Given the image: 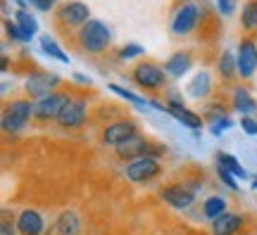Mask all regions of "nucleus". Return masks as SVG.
Listing matches in <instances>:
<instances>
[{"label":"nucleus","instance_id":"nucleus-26","mask_svg":"<svg viewBox=\"0 0 257 235\" xmlns=\"http://www.w3.org/2000/svg\"><path fill=\"white\" fill-rule=\"evenodd\" d=\"M240 24L245 31H252L257 29V0H248L243 5V12H240Z\"/></svg>","mask_w":257,"mask_h":235},{"label":"nucleus","instance_id":"nucleus-15","mask_svg":"<svg viewBox=\"0 0 257 235\" xmlns=\"http://www.w3.org/2000/svg\"><path fill=\"white\" fill-rule=\"evenodd\" d=\"M210 93H212V76L205 69L195 74L191 81H188V86H186V95L193 100H205Z\"/></svg>","mask_w":257,"mask_h":235},{"label":"nucleus","instance_id":"nucleus-12","mask_svg":"<svg viewBox=\"0 0 257 235\" xmlns=\"http://www.w3.org/2000/svg\"><path fill=\"white\" fill-rule=\"evenodd\" d=\"M83 121H86V102L83 100H69L57 117V126L64 128V131H74V128H81Z\"/></svg>","mask_w":257,"mask_h":235},{"label":"nucleus","instance_id":"nucleus-32","mask_svg":"<svg viewBox=\"0 0 257 235\" xmlns=\"http://www.w3.org/2000/svg\"><path fill=\"white\" fill-rule=\"evenodd\" d=\"M141 53H143V48L138 46V43H128V46H124L119 50V57L121 60H131V57H138Z\"/></svg>","mask_w":257,"mask_h":235},{"label":"nucleus","instance_id":"nucleus-27","mask_svg":"<svg viewBox=\"0 0 257 235\" xmlns=\"http://www.w3.org/2000/svg\"><path fill=\"white\" fill-rule=\"evenodd\" d=\"M107 88H110L114 95H119V98H124L126 102H131V105H138V107H146V105H150V100L141 98V95H136V93L126 91V88H121V86H117V83H110Z\"/></svg>","mask_w":257,"mask_h":235},{"label":"nucleus","instance_id":"nucleus-25","mask_svg":"<svg viewBox=\"0 0 257 235\" xmlns=\"http://www.w3.org/2000/svg\"><path fill=\"white\" fill-rule=\"evenodd\" d=\"M41 50L48 55V57H53V60H57V62L62 64H69V55L64 53L62 48L55 43V38L50 36H41Z\"/></svg>","mask_w":257,"mask_h":235},{"label":"nucleus","instance_id":"nucleus-3","mask_svg":"<svg viewBox=\"0 0 257 235\" xmlns=\"http://www.w3.org/2000/svg\"><path fill=\"white\" fill-rule=\"evenodd\" d=\"M160 173H162V164L157 157H138V159L126 162V166H124V176L131 183H138V185L155 181Z\"/></svg>","mask_w":257,"mask_h":235},{"label":"nucleus","instance_id":"nucleus-38","mask_svg":"<svg viewBox=\"0 0 257 235\" xmlns=\"http://www.w3.org/2000/svg\"><path fill=\"white\" fill-rule=\"evenodd\" d=\"M250 188H252V190H257V173H255V176H252V183H250Z\"/></svg>","mask_w":257,"mask_h":235},{"label":"nucleus","instance_id":"nucleus-1","mask_svg":"<svg viewBox=\"0 0 257 235\" xmlns=\"http://www.w3.org/2000/svg\"><path fill=\"white\" fill-rule=\"evenodd\" d=\"M76 43L81 50L91 55H100L105 53L112 43V34L107 24H102L100 19H91V22H86L79 31H76Z\"/></svg>","mask_w":257,"mask_h":235},{"label":"nucleus","instance_id":"nucleus-7","mask_svg":"<svg viewBox=\"0 0 257 235\" xmlns=\"http://www.w3.org/2000/svg\"><path fill=\"white\" fill-rule=\"evenodd\" d=\"M60 86V76L53 72H34L27 76L24 81V91L31 100H43L48 95H53L55 88Z\"/></svg>","mask_w":257,"mask_h":235},{"label":"nucleus","instance_id":"nucleus-31","mask_svg":"<svg viewBox=\"0 0 257 235\" xmlns=\"http://www.w3.org/2000/svg\"><path fill=\"white\" fill-rule=\"evenodd\" d=\"M217 176L221 178V183L226 185V188H231V190H238V183H236V176L231 171H226V169H221V166H217Z\"/></svg>","mask_w":257,"mask_h":235},{"label":"nucleus","instance_id":"nucleus-20","mask_svg":"<svg viewBox=\"0 0 257 235\" xmlns=\"http://www.w3.org/2000/svg\"><path fill=\"white\" fill-rule=\"evenodd\" d=\"M165 112L167 114H172V117L186 128H193V131L202 128V117L200 114H195V112H191L188 107H167L165 105Z\"/></svg>","mask_w":257,"mask_h":235},{"label":"nucleus","instance_id":"nucleus-34","mask_svg":"<svg viewBox=\"0 0 257 235\" xmlns=\"http://www.w3.org/2000/svg\"><path fill=\"white\" fill-rule=\"evenodd\" d=\"M31 8H36L38 12H50L53 5H55V0H27Z\"/></svg>","mask_w":257,"mask_h":235},{"label":"nucleus","instance_id":"nucleus-10","mask_svg":"<svg viewBox=\"0 0 257 235\" xmlns=\"http://www.w3.org/2000/svg\"><path fill=\"white\" fill-rule=\"evenodd\" d=\"M69 100L72 98L67 93H53V95H48L43 100H36V105H34V119H38V121H57L62 107Z\"/></svg>","mask_w":257,"mask_h":235},{"label":"nucleus","instance_id":"nucleus-21","mask_svg":"<svg viewBox=\"0 0 257 235\" xmlns=\"http://www.w3.org/2000/svg\"><path fill=\"white\" fill-rule=\"evenodd\" d=\"M217 72L224 81H233L236 76H238V60H236V55L231 53V50H224L219 57V62H217Z\"/></svg>","mask_w":257,"mask_h":235},{"label":"nucleus","instance_id":"nucleus-18","mask_svg":"<svg viewBox=\"0 0 257 235\" xmlns=\"http://www.w3.org/2000/svg\"><path fill=\"white\" fill-rule=\"evenodd\" d=\"M79 230H81V221H79V216H76L74 211H62V214L55 218L53 230H50L48 235H79Z\"/></svg>","mask_w":257,"mask_h":235},{"label":"nucleus","instance_id":"nucleus-9","mask_svg":"<svg viewBox=\"0 0 257 235\" xmlns=\"http://www.w3.org/2000/svg\"><path fill=\"white\" fill-rule=\"evenodd\" d=\"M136 136H138V126L136 121H131V119H119V121H112V124L102 128V143L112 145V147H119V145H124L126 140Z\"/></svg>","mask_w":257,"mask_h":235},{"label":"nucleus","instance_id":"nucleus-8","mask_svg":"<svg viewBox=\"0 0 257 235\" xmlns=\"http://www.w3.org/2000/svg\"><path fill=\"white\" fill-rule=\"evenodd\" d=\"M55 17L57 24L64 29H81L86 22H91V10L81 0H72V3H64L57 8Z\"/></svg>","mask_w":257,"mask_h":235},{"label":"nucleus","instance_id":"nucleus-4","mask_svg":"<svg viewBox=\"0 0 257 235\" xmlns=\"http://www.w3.org/2000/svg\"><path fill=\"white\" fill-rule=\"evenodd\" d=\"M114 150H117L119 159L131 162V159H138V157H157V154L165 152L167 147L160 143H153L146 136H136V138H131V140H126L124 145H119V147H114Z\"/></svg>","mask_w":257,"mask_h":235},{"label":"nucleus","instance_id":"nucleus-37","mask_svg":"<svg viewBox=\"0 0 257 235\" xmlns=\"http://www.w3.org/2000/svg\"><path fill=\"white\" fill-rule=\"evenodd\" d=\"M8 67H10V60L8 57H3V72H8Z\"/></svg>","mask_w":257,"mask_h":235},{"label":"nucleus","instance_id":"nucleus-6","mask_svg":"<svg viewBox=\"0 0 257 235\" xmlns=\"http://www.w3.org/2000/svg\"><path fill=\"white\" fill-rule=\"evenodd\" d=\"M131 79L138 88H146V91H160L167 83V72L160 69L155 62H138L131 72Z\"/></svg>","mask_w":257,"mask_h":235},{"label":"nucleus","instance_id":"nucleus-14","mask_svg":"<svg viewBox=\"0 0 257 235\" xmlns=\"http://www.w3.org/2000/svg\"><path fill=\"white\" fill-rule=\"evenodd\" d=\"M15 221H17L19 235H43V230H46V218L36 209H22Z\"/></svg>","mask_w":257,"mask_h":235},{"label":"nucleus","instance_id":"nucleus-39","mask_svg":"<svg viewBox=\"0 0 257 235\" xmlns=\"http://www.w3.org/2000/svg\"><path fill=\"white\" fill-rule=\"evenodd\" d=\"M181 3H184V0H181Z\"/></svg>","mask_w":257,"mask_h":235},{"label":"nucleus","instance_id":"nucleus-2","mask_svg":"<svg viewBox=\"0 0 257 235\" xmlns=\"http://www.w3.org/2000/svg\"><path fill=\"white\" fill-rule=\"evenodd\" d=\"M31 117H34V102L31 100H12L3 109V131L5 133H19V131L27 128Z\"/></svg>","mask_w":257,"mask_h":235},{"label":"nucleus","instance_id":"nucleus-22","mask_svg":"<svg viewBox=\"0 0 257 235\" xmlns=\"http://www.w3.org/2000/svg\"><path fill=\"white\" fill-rule=\"evenodd\" d=\"M15 22H17V27L24 31V36H27V41H31V38L36 36V31H38V22H36V17L29 12L27 8L24 10H19L17 8V12H15Z\"/></svg>","mask_w":257,"mask_h":235},{"label":"nucleus","instance_id":"nucleus-17","mask_svg":"<svg viewBox=\"0 0 257 235\" xmlns=\"http://www.w3.org/2000/svg\"><path fill=\"white\" fill-rule=\"evenodd\" d=\"M191 64H193V55L181 50V53H174L165 62V72H167V76H172V79H181V76L191 69Z\"/></svg>","mask_w":257,"mask_h":235},{"label":"nucleus","instance_id":"nucleus-11","mask_svg":"<svg viewBox=\"0 0 257 235\" xmlns=\"http://www.w3.org/2000/svg\"><path fill=\"white\" fill-rule=\"evenodd\" d=\"M236 60H238V76L240 79H250V76L257 72V43L252 38H240Z\"/></svg>","mask_w":257,"mask_h":235},{"label":"nucleus","instance_id":"nucleus-35","mask_svg":"<svg viewBox=\"0 0 257 235\" xmlns=\"http://www.w3.org/2000/svg\"><path fill=\"white\" fill-rule=\"evenodd\" d=\"M217 5H219L221 15L229 17V15H233V10H236V0H217Z\"/></svg>","mask_w":257,"mask_h":235},{"label":"nucleus","instance_id":"nucleus-16","mask_svg":"<svg viewBox=\"0 0 257 235\" xmlns=\"http://www.w3.org/2000/svg\"><path fill=\"white\" fill-rule=\"evenodd\" d=\"M240 226H243V216L226 211V214H221L219 218L212 221V235H236Z\"/></svg>","mask_w":257,"mask_h":235},{"label":"nucleus","instance_id":"nucleus-30","mask_svg":"<svg viewBox=\"0 0 257 235\" xmlns=\"http://www.w3.org/2000/svg\"><path fill=\"white\" fill-rule=\"evenodd\" d=\"M5 31H8V36L12 38V41L27 43V36H24V31L17 27V22H10V19H5Z\"/></svg>","mask_w":257,"mask_h":235},{"label":"nucleus","instance_id":"nucleus-29","mask_svg":"<svg viewBox=\"0 0 257 235\" xmlns=\"http://www.w3.org/2000/svg\"><path fill=\"white\" fill-rule=\"evenodd\" d=\"M0 235H17V221L10 218V211H3V221H0Z\"/></svg>","mask_w":257,"mask_h":235},{"label":"nucleus","instance_id":"nucleus-28","mask_svg":"<svg viewBox=\"0 0 257 235\" xmlns=\"http://www.w3.org/2000/svg\"><path fill=\"white\" fill-rule=\"evenodd\" d=\"M229 128H233V119L226 117V114H221V117H214L210 124V133L212 136H221L224 131H229Z\"/></svg>","mask_w":257,"mask_h":235},{"label":"nucleus","instance_id":"nucleus-33","mask_svg":"<svg viewBox=\"0 0 257 235\" xmlns=\"http://www.w3.org/2000/svg\"><path fill=\"white\" fill-rule=\"evenodd\" d=\"M240 128H243L248 136H257V119H252V117H240Z\"/></svg>","mask_w":257,"mask_h":235},{"label":"nucleus","instance_id":"nucleus-24","mask_svg":"<svg viewBox=\"0 0 257 235\" xmlns=\"http://www.w3.org/2000/svg\"><path fill=\"white\" fill-rule=\"evenodd\" d=\"M217 166H221V169H226V171H231L236 178H248V171L240 166V162L233 157V154L229 152H219L217 154Z\"/></svg>","mask_w":257,"mask_h":235},{"label":"nucleus","instance_id":"nucleus-13","mask_svg":"<svg viewBox=\"0 0 257 235\" xmlns=\"http://www.w3.org/2000/svg\"><path fill=\"white\" fill-rule=\"evenodd\" d=\"M198 17H200V8L193 5V3H184V8H179L172 17V31L176 36H186L191 34L195 24H198Z\"/></svg>","mask_w":257,"mask_h":235},{"label":"nucleus","instance_id":"nucleus-19","mask_svg":"<svg viewBox=\"0 0 257 235\" xmlns=\"http://www.w3.org/2000/svg\"><path fill=\"white\" fill-rule=\"evenodd\" d=\"M231 105H233L236 112H240V117H250V114L257 112V100L252 98V93H250L248 88H243V86H238V88L233 91Z\"/></svg>","mask_w":257,"mask_h":235},{"label":"nucleus","instance_id":"nucleus-36","mask_svg":"<svg viewBox=\"0 0 257 235\" xmlns=\"http://www.w3.org/2000/svg\"><path fill=\"white\" fill-rule=\"evenodd\" d=\"M74 81H79V83H83V86H91V79L88 76H83V74H74Z\"/></svg>","mask_w":257,"mask_h":235},{"label":"nucleus","instance_id":"nucleus-23","mask_svg":"<svg viewBox=\"0 0 257 235\" xmlns=\"http://www.w3.org/2000/svg\"><path fill=\"white\" fill-rule=\"evenodd\" d=\"M202 214H205V218H210V221L219 218L221 214H226V199L219 197V195L207 197L205 202H202Z\"/></svg>","mask_w":257,"mask_h":235},{"label":"nucleus","instance_id":"nucleus-5","mask_svg":"<svg viewBox=\"0 0 257 235\" xmlns=\"http://www.w3.org/2000/svg\"><path fill=\"white\" fill-rule=\"evenodd\" d=\"M200 188L198 181L191 183H172V185H165L160 190V197L165 199L169 207L174 209H188L195 202V192Z\"/></svg>","mask_w":257,"mask_h":235}]
</instances>
